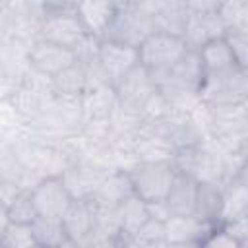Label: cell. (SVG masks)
I'll list each match as a JSON object with an SVG mask.
<instances>
[{
    "mask_svg": "<svg viewBox=\"0 0 248 248\" xmlns=\"http://www.w3.org/2000/svg\"><path fill=\"white\" fill-rule=\"evenodd\" d=\"M203 66L196 50H186L182 58L153 83L163 99L170 103H184L192 97H198L200 85L203 81Z\"/></svg>",
    "mask_w": 248,
    "mask_h": 248,
    "instance_id": "1",
    "label": "cell"
},
{
    "mask_svg": "<svg viewBox=\"0 0 248 248\" xmlns=\"http://www.w3.org/2000/svg\"><path fill=\"white\" fill-rule=\"evenodd\" d=\"M188 46L182 41V37L163 31H153L138 46V56H140V64L149 72L151 79L155 81L157 78L167 74L182 58Z\"/></svg>",
    "mask_w": 248,
    "mask_h": 248,
    "instance_id": "2",
    "label": "cell"
},
{
    "mask_svg": "<svg viewBox=\"0 0 248 248\" xmlns=\"http://www.w3.org/2000/svg\"><path fill=\"white\" fill-rule=\"evenodd\" d=\"M246 68L232 66L221 72H205L198 97L209 105H238L246 101Z\"/></svg>",
    "mask_w": 248,
    "mask_h": 248,
    "instance_id": "3",
    "label": "cell"
},
{
    "mask_svg": "<svg viewBox=\"0 0 248 248\" xmlns=\"http://www.w3.org/2000/svg\"><path fill=\"white\" fill-rule=\"evenodd\" d=\"M176 169L167 159H147L138 163L132 170H128L132 190L143 202H157L165 200Z\"/></svg>",
    "mask_w": 248,
    "mask_h": 248,
    "instance_id": "4",
    "label": "cell"
},
{
    "mask_svg": "<svg viewBox=\"0 0 248 248\" xmlns=\"http://www.w3.org/2000/svg\"><path fill=\"white\" fill-rule=\"evenodd\" d=\"M153 31V19L145 12H141L138 6H124L114 10L101 39L124 43L138 48L143 43V39Z\"/></svg>",
    "mask_w": 248,
    "mask_h": 248,
    "instance_id": "5",
    "label": "cell"
},
{
    "mask_svg": "<svg viewBox=\"0 0 248 248\" xmlns=\"http://www.w3.org/2000/svg\"><path fill=\"white\" fill-rule=\"evenodd\" d=\"M89 37L85 25L76 12H46L41 23V39L78 48Z\"/></svg>",
    "mask_w": 248,
    "mask_h": 248,
    "instance_id": "6",
    "label": "cell"
},
{
    "mask_svg": "<svg viewBox=\"0 0 248 248\" xmlns=\"http://www.w3.org/2000/svg\"><path fill=\"white\" fill-rule=\"evenodd\" d=\"M97 60L99 66L107 78V81L114 87L134 66L140 64V56H138V48L124 45V43H116V41H108V39H101L99 41V48H97Z\"/></svg>",
    "mask_w": 248,
    "mask_h": 248,
    "instance_id": "7",
    "label": "cell"
},
{
    "mask_svg": "<svg viewBox=\"0 0 248 248\" xmlns=\"http://www.w3.org/2000/svg\"><path fill=\"white\" fill-rule=\"evenodd\" d=\"M31 200L35 203L37 215L39 217H48V219H62L64 211L72 203L74 196L64 184L62 178H45L41 180L31 192Z\"/></svg>",
    "mask_w": 248,
    "mask_h": 248,
    "instance_id": "8",
    "label": "cell"
},
{
    "mask_svg": "<svg viewBox=\"0 0 248 248\" xmlns=\"http://www.w3.org/2000/svg\"><path fill=\"white\" fill-rule=\"evenodd\" d=\"M116 97L130 108H145L149 101L159 93L149 72L138 64L134 66L116 85H114Z\"/></svg>",
    "mask_w": 248,
    "mask_h": 248,
    "instance_id": "9",
    "label": "cell"
},
{
    "mask_svg": "<svg viewBox=\"0 0 248 248\" xmlns=\"http://www.w3.org/2000/svg\"><path fill=\"white\" fill-rule=\"evenodd\" d=\"M78 60L76 56V50L74 48H68V46H62V45H56V43H50V41H45V39H39L31 52H29V62L31 66L45 74V76H56L58 72H62L64 68L72 66L74 62Z\"/></svg>",
    "mask_w": 248,
    "mask_h": 248,
    "instance_id": "10",
    "label": "cell"
},
{
    "mask_svg": "<svg viewBox=\"0 0 248 248\" xmlns=\"http://www.w3.org/2000/svg\"><path fill=\"white\" fill-rule=\"evenodd\" d=\"M213 227L194 215H170L165 221V240L172 246H202Z\"/></svg>",
    "mask_w": 248,
    "mask_h": 248,
    "instance_id": "11",
    "label": "cell"
},
{
    "mask_svg": "<svg viewBox=\"0 0 248 248\" xmlns=\"http://www.w3.org/2000/svg\"><path fill=\"white\" fill-rule=\"evenodd\" d=\"M225 23L217 12L211 14H192L188 12V19L182 31V41L190 50L202 48L205 43L219 39L225 35Z\"/></svg>",
    "mask_w": 248,
    "mask_h": 248,
    "instance_id": "12",
    "label": "cell"
},
{
    "mask_svg": "<svg viewBox=\"0 0 248 248\" xmlns=\"http://www.w3.org/2000/svg\"><path fill=\"white\" fill-rule=\"evenodd\" d=\"M62 227L70 244H81L93 232V202L91 198H74L62 215Z\"/></svg>",
    "mask_w": 248,
    "mask_h": 248,
    "instance_id": "13",
    "label": "cell"
},
{
    "mask_svg": "<svg viewBox=\"0 0 248 248\" xmlns=\"http://www.w3.org/2000/svg\"><path fill=\"white\" fill-rule=\"evenodd\" d=\"M114 211H116V221H118V231H120L118 236L122 238V242L132 238L141 229V225L149 219L147 202H143L136 194L124 198L118 205H114Z\"/></svg>",
    "mask_w": 248,
    "mask_h": 248,
    "instance_id": "14",
    "label": "cell"
},
{
    "mask_svg": "<svg viewBox=\"0 0 248 248\" xmlns=\"http://www.w3.org/2000/svg\"><path fill=\"white\" fill-rule=\"evenodd\" d=\"M196 192H198V180L186 172L176 170L172 184L165 196V203H167L170 215H192Z\"/></svg>",
    "mask_w": 248,
    "mask_h": 248,
    "instance_id": "15",
    "label": "cell"
},
{
    "mask_svg": "<svg viewBox=\"0 0 248 248\" xmlns=\"http://www.w3.org/2000/svg\"><path fill=\"white\" fill-rule=\"evenodd\" d=\"M221 213H223V188L217 182H198L192 215L203 223L219 225Z\"/></svg>",
    "mask_w": 248,
    "mask_h": 248,
    "instance_id": "16",
    "label": "cell"
},
{
    "mask_svg": "<svg viewBox=\"0 0 248 248\" xmlns=\"http://www.w3.org/2000/svg\"><path fill=\"white\" fill-rule=\"evenodd\" d=\"M114 10L112 0H79L76 6V14L79 16L87 33L97 39L103 37Z\"/></svg>",
    "mask_w": 248,
    "mask_h": 248,
    "instance_id": "17",
    "label": "cell"
},
{
    "mask_svg": "<svg viewBox=\"0 0 248 248\" xmlns=\"http://www.w3.org/2000/svg\"><path fill=\"white\" fill-rule=\"evenodd\" d=\"M134 190H132V182H130V176L128 172H116V174H110L108 178L101 180L99 186H95L93 190V196L91 200L99 205H108V207H114L118 205L124 198L132 196Z\"/></svg>",
    "mask_w": 248,
    "mask_h": 248,
    "instance_id": "18",
    "label": "cell"
},
{
    "mask_svg": "<svg viewBox=\"0 0 248 248\" xmlns=\"http://www.w3.org/2000/svg\"><path fill=\"white\" fill-rule=\"evenodd\" d=\"M200 60H202V66H203V72H221V70H229L232 66H238L234 62V56L227 45V41L223 37L219 39H213L209 43H205L202 48L196 50ZM242 68V66H240Z\"/></svg>",
    "mask_w": 248,
    "mask_h": 248,
    "instance_id": "19",
    "label": "cell"
},
{
    "mask_svg": "<svg viewBox=\"0 0 248 248\" xmlns=\"http://www.w3.org/2000/svg\"><path fill=\"white\" fill-rule=\"evenodd\" d=\"M248 207V194H246V182L244 178H232L229 188H223V213L221 223L236 219L240 215H246Z\"/></svg>",
    "mask_w": 248,
    "mask_h": 248,
    "instance_id": "20",
    "label": "cell"
},
{
    "mask_svg": "<svg viewBox=\"0 0 248 248\" xmlns=\"http://www.w3.org/2000/svg\"><path fill=\"white\" fill-rule=\"evenodd\" d=\"M52 85L62 95H81L87 91V78H85V66L76 60L72 66L64 68L56 76H52Z\"/></svg>",
    "mask_w": 248,
    "mask_h": 248,
    "instance_id": "21",
    "label": "cell"
},
{
    "mask_svg": "<svg viewBox=\"0 0 248 248\" xmlns=\"http://www.w3.org/2000/svg\"><path fill=\"white\" fill-rule=\"evenodd\" d=\"M31 229H33V236H35L37 246H62V244H70L60 219L37 217L31 223Z\"/></svg>",
    "mask_w": 248,
    "mask_h": 248,
    "instance_id": "22",
    "label": "cell"
},
{
    "mask_svg": "<svg viewBox=\"0 0 248 248\" xmlns=\"http://www.w3.org/2000/svg\"><path fill=\"white\" fill-rule=\"evenodd\" d=\"M186 19H188V10L178 0L176 4L169 6L167 10H163L161 14H157L153 17V27H155V31H163V33H170V35L182 37Z\"/></svg>",
    "mask_w": 248,
    "mask_h": 248,
    "instance_id": "23",
    "label": "cell"
},
{
    "mask_svg": "<svg viewBox=\"0 0 248 248\" xmlns=\"http://www.w3.org/2000/svg\"><path fill=\"white\" fill-rule=\"evenodd\" d=\"M217 14L225 27L248 29V0H221Z\"/></svg>",
    "mask_w": 248,
    "mask_h": 248,
    "instance_id": "24",
    "label": "cell"
},
{
    "mask_svg": "<svg viewBox=\"0 0 248 248\" xmlns=\"http://www.w3.org/2000/svg\"><path fill=\"white\" fill-rule=\"evenodd\" d=\"M124 244H141V246H165L167 240H165V223L163 221H157V219H147L141 229L132 236L128 238Z\"/></svg>",
    "mask_w": 248,
    "mask_h": 248,
    "instance_id": "25",
    "label": "cell"
},
{
    "mask_svg": "<svg viewBox=\"0 0 248 248\" xmlns=\"http://www.w3.org/2000/svg\"><path fill=\"white\" fill-rule=\"evenodd\" d=\"M0 244L8 246V248H31V246H37L31 225H27V223H14V221H10V225H8Z\"/></svg>",
    "mask_w": 248,
    "mask_h": 248,
    "instance_id": "26",
    "label": "cell"
},
{
    "mask_svg": "<svg viewBox=\"0 0 248 248\" xmlns=\"http://www.w3.org/2000/svg\"><path fill=\"white\" fill-rule=\"evenodd\" d=\"M8 217L14 223H27V225H31L39 217L29 192H19L16 196V200L8 205Z\"/></svg>",
    "mask_w": 248,
    "mask_h": 248,
    "instance_id": "27",
    "label": "cell"
},
{
    "mask_svg": "<svg viewBox=\"0 0 248 248\" xmlns=\"http://www.w3.org/2000/svg\"><path fill=\"white\" fill-rule=\"evenodd\" d=\"M223 39L227 41L234 62L242 68H246V60H248V31L242 27H227Z\"/></svg>",
    "mask_w": 248,
    "mask_h": 248,
    "instance_id": "28",
    "label": "cell"
},
{
    "mask_svg": "<svg viewBox=\"0 0 248 248\" xmlns=\"http://www.w3.org/2000/svg\"><path fill=\"white\" fill-rule=\"evenodd\" d=\"M202 246H211V248H240V244L236 242V238L221 225H215L211 231H209V234L205 236V240H203V244Z\"/></svg>",
    "mask_w": 248,
    "mask_h": 248,
    "instance_id": "29",
    "label": "cell"
},
{
    "mask_svg": "<svg viewBox=\"0 0 248 248\" xmlns=\"http://www.w3.org/2000/svg\"><path fill=\"white\" fill-rule=\"evenodd\" d=\"M182 6L192 14H211L217 12L221 0H180Z\"/></svg>",
    "mask_w": 248,
    "mask_h": 248,
    "instance_id": "30",
    "label": "cell"
},
{
    "mask_svg": "<svg viewBox=\"0 0 248 248\" xmlns=\"http://www.w3.org/2000/svg\"><path fill=\"white\" fill-rule=\"evenodd\" d=\"M178 0H138V8L141 10V12H145L151 19L157 16V14H161L163 10H167L169 6H172V4H176Z\"/></svg>",
    "mask_w": 248,
    "mask_h": 248,
    "instance_id": "31",
    "label": "cell"
},
{
    "mask_svg": "<svg viewBox=\"0 0 248 248\" xmlns=\"http://www.w3.org/2000/svg\"><path fill=\"white\" fill-rule=\"evenodd\" d=\"M79 0H41L46 12H76Z\"/></svg>",
    "mask_w": 248,
    "mask_h": 248,
    "instance_id": "32",
    "label": "cell"
},
{
    "mask_svg": "<svg viewBox=\"0 0 248 248\" xmlns=\"http://www.w3.org/2000/svg\"><path fill=\"white\" fill-rule=\"evenodd\" d=\"M21 190L14 184V182H6V180H0V203H4L6 207L16 200V196L19 194Z\"/></svg>",
    "mask_w": 248,
    "mask_h": 248,
    "instance_id": "33",
    "label": "cell"
},
{
    "mask_svg": "<svg viewBox=\"0 0 248 248\" xmlns=\"http://www.w3.org/2000/svg\"><path fill=\"white\" fill-rule=\"evenodd\" d=\"M8 225H10L8 207H6L4 203H0V242H2V236H4V232H6V229H8ZM0 246H2V244H0Z\"/></svg>",
    "mask_w": 248,
    "mask_h": 248,
    "instance_id": "34",
    "label": "cell"
},
{
    "mask_svg": "<svg viewBox=\"0 0 248 248\" xmlns=\"http://www.w3.org/2000/svg\"><path fill=\"white\" fill-rule=\"evenodd\" d=\"M114 8H124V6H136L138 0H112Z\"/></svg>",
    "mask_w": 248,
    "mask_h": 248,
    "instance_id": "35",
    "label": "cell"
}]
</instances>
